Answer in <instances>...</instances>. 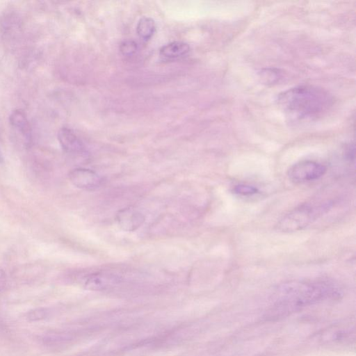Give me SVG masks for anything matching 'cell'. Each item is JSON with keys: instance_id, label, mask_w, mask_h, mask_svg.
Wrapping results in <instances>:
<instances>
[{"instance_id": "6da1fadb", "label": "cell", "mask_w": 356, "mask_h": 356, "mask_svg": "<svg viewBox=\"0 0 356 356\" xmlns=\"http://www.w3.org/2000/svg\"><path fill=\"white\" fill-rule=\"evenodd\" d=\"M275 300L266 318L274 320L285 317L301 309L327 300L339 298L340 290L325 281H289L278 286Z\"/></svg>"}, {"instance_id": "7a4b0ae2", "label": "cell", "mask_w": 356, "mask_h": 356, "mask_svg": "<svg viewBox=\"0 0 356 356\" xmlns=\"http://www.w3.org/2000/svg\"><path fill=\"white\" fill-rule=\"evenodd\" d=\"M332 96L325 90L312 85H301L280 93L278 106L293 122H309L324 115L333 105Z\"/></svg>"}, {"instance_id": "3957f363", "label": "cell", "mask_w": 356, "mask_h": 356, "mask_svg": "<svg viewBox=\"0 0 356 356\" xmlns=\"http://www.w3.org/2000/svg\"><path fill=\"white\" fill-rule=\"evenodd\" d=\"M330 207L331 202L300 205L284 215L277 222L276 228L282 232L301 230L312 224Z\"/></svg>"}, {"instance_id": "277c9868", "label": "cell", "mask_w": 356, "mask_h": 356, "mask_svg": "<svg viewBox=\"0 0 356 356\" xmlns=\"http://www.w3.org/2000/svg\"><path fill=\"white\" fill-rule=\"evenodd\" d=\"M326 168L314 161H299L289 168L288 177L295 183H302L319 179L325 175Z\"/></svg>"}, {"instance_id": "5b68a950", "label": "cell", "mask_w": 356, "mask_h": 356, "mask_svg": "<svg viewBox=\"0 0 356 356\" xmlns=\"http://www.w3.org/2000/svg\"><path fill=\"white\" fill-rule=\"evenodd\" d=\"M70 182L76 187L84 190H95L102 183V177L95 171L83 168L72 170L68 175Z\"/></svg>"}, {"instance_id": "8992f818", "label": "cell", "mask_w": 356, "mask_h": 356, "mask_svg": "<svg viewBox=\"0 0 356 356\" xmlns=\"http://www.w3.org/2000/svg\"><path fill=\"white\" fill-rule=\"evenodd\" d=\"M58 140L63 149L69 154H82L86 151L82 140L70 128H61L58 132Z\"/></svg>"}, {"instance_id": "52a82bcc", "label": "cell", "mask_w": 356, "mask_h": 356, "mask_svg": "<svg viewBox=\"0 0 356 356\" xmlns=\"http://www.w3.org/2000/svg\"><path fill=\"white\" fill-rule=\"evenodd\" d=\"M116 221L119 227L126 232H134L145 222L144 216L132 208H124L118 211Z\"/></svg>"}, {"instance_id": "ba28073f", "label": "cell", "mask_w": 356, "mask_h": 356, "mask_svg": "<svg viewBox=\"0 0 356 356\" xmlns=\"http://www.w3.org/2000/svg\"><path fill=\"white\" fill-rule=\"evenodd\" d=\"M119 279L113 275L95 273L88 275L83 280L85 288L90 290H104L117 284Z\"/></svg>"}, {"instance_id": "9c48e42d", "label": "cell", "mask_w": 356, "mask_h": 356, "mask_svg": "<svg viewBox=\"0 0 356 356\" xmlns=\"http://www.w3.org/2000/svg\"><path fill=\"white\" fill-rule=\"evenodd\" d=\"M11 127L20 134L27 144L32 140L31 127L26 115L22 110L13 111L9 116Z\"/></svg>"}, {"instance_id": "30bf717a", "label": "cell", "mask_w": 356, "mask_h": 356, "mask_svg": "<svg viewBox=\"0 0 356 356\" xmlns=\"http://www.w3.org/2000/svg\"><path fill=\"white\" fill-rule=\"evenodd\" d=\"M189 51L190 47L187 43L176 41L163 46L159 54L165 58L175 59L186 55Z\"/></svg>"}, {"instance_id": "8fae6325", "label": "cell", "mask_w": 356, "mask_h": 356, "mask_svg": "<svg viewBox=\"0 0 356 356\" xmlns=\"http://www.w3.org/2000/svg\"><path fill=\"white\" fill-rule=\"evenodd\" d=\"M136 31L138 37L143 41H147L156 31V24L153 19L148 17L140 18L137 24Z\"/></svg>"}, {"instance_id": "7c38bea8", "label": "cell", "mask_w": 356, "mask_h": 356, "mask_svg": "<svg viewBox=\"0 0 356 356\" xmlns=\"http://www.w3.org/2000/svg\"><path fill=\"white\" fill-rule=\"evenodd\" d=\"M338 329L334 330L333 334H330L329 340L334 342H342L347 340L350 337L351 333L354 330H351L350 327H339Z\"/></svg>"}, {"instance_id": "4fadbf2b", "label": "cell", "mask_w": 356, "mask_h": 356, "mask_svg": "<svg viewBox=\"0 0 356 356\" xmlns=\"http://www.w3.org/2000/svg\"><path fill=\"white\" fill-rule=\"evenodd\" d=\"M137 43L131 40L123 41L120 46L121 53L125 56H133L137 51Z\"/></svg>"}, {"instance_id": "5bb4252c", "label": "cell", "mask_w": 356, "mask_h": 356, "mask_svg": "<svg viewBox=\"0 0 356 356\" xmlns=\"http://www.w3.org/2000/svg\"><path fill=\"white\" fill-rule=\"evenodd\" d=\"M233 191L236 194L248 196L256 194L258 192V189L253 186L241 184L236 185L233 188Z\"/></svg>"}, {"instance_id": "9a60e30c", "label": "cell", "mask_w": 356, "mask_h": 356, "mask_svg": "<svg viewBox=\"0 0 356 356\" xmlns=\"http://www.w3.org/2000/svg\"><path fill=\"white\" fill-rule=\"evenodd\" d=\"M31 315L30 316L31 318H32L33 320L40 319L41 318L44 316L45 312L44 311H34L33 312H31Z\"/></svg>"}, {"instance_id": "2e32d148", "label": "cell", "mask_w": 356, "mask_h": 356, "mask_svg": "<svg viewBox=\"0 0 356 356\" xmlns=\"http://www.w3.org/2000/svg\"><path fill=\"white\" fill-rule=\"evenodd\" d=\"M6 283V274L4 271L0 269V294L5 286Z\"/></svg>"}, {"instance_id": "e0dca14e", "label": "cell", "mask_w": 356, "mask_h": 356, "mask_svg": "<svg viewBox=\"0 0 356 356\" xmlns=\"http://www.w3.org/2000/svg\"><path fill=\"white\" fill-rule=\"evenodd\" d=\"M3 158L2 152L0 149V162L3 161Z\"/></svg>"}]
</instances>
